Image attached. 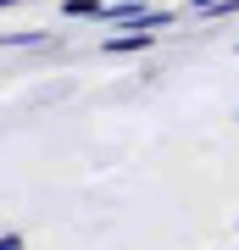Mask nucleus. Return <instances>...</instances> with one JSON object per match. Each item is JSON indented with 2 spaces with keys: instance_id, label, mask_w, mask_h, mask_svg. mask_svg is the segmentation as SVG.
Returning <instances> with one entry per match:
<instances>
[{
  "instance_id": "3",
  "label": "nucleus",
  "mask_w": 239,
  "mask_h": 250,
  "mask_svg": "<svg viewBox=\"0 0 239 250\" xmlns=\"http://www.w3.org/2000/svg\"><path fill=\"white\" fill-rule=\"evenodd\" d=\"M67 17H106L100 0H67Z\"/></svg>"
},
{
  "instance_id": "6",
  "label": "nucleus",
  "mask_w": 239,
  "mask_h": 250,
  "mask_svg": "<svg viewBox=\"0 0 239 250\" xmlns=\"http://www.w3.org/2000/svg\"><path fill=\"white\" fill-rule=\"evenodd\" d=\"M234 50H239V45H234Z\"/></svg>"
},
{
  "instance_id": "4",
  "label": "nucleus",
  "mask_w": 239,
  "mask_h": 250,
  "mask_svg": "<svg viewBox=\"0 0 239 250\" xmlns=\"http://www.w3.org/2000/svg\"><path fill=\"white\" fill-rule=\"evenodd\" d=\"M17 50V45H44V34H0V50Z\"/></svg>"
},
{
  "instance_id": "2",
  "label": "nucleus",
  "mask_w": 239,
  "mask_h": 250,
  "mask_svg": "<svg viewBox=\"0 0 239 250\" xmlns=\"http://www.w3.org/2000/svg\"><path fill=\"white\" fill-rule=\"evenodd\" d=\"M100 50H106V56H133V50H151V34H145V28H123V34H111Z\"/></svg>"
},
{
  "instance_id": "5",
  "label": "nucleus",
  "mask_w": 239,
  "mask_h": 250,
  "mask_svg": "<svg viewBox=\"0 0 239 250\" xmlns=\"http://www.w3.org/2000/svg\"><path fill=\"white\" fill-rule=\"evenodd\" d=\"M0 250H22V233H0Z\"/></svg>"
},
{
  "instance_id": "1",
  "label": "nucleus",
  "mask_w": 239,
  "mask_h": 250,
  "mask_svg": "<svg viewBox=\"0 0 239 250\" xmlns=\"http://www.w3.org/2000/svg\"><path fill=\"white\" fill-rule=\"evenodd\" d=\"M106 17L123 22V28H145V34H156V28L173 22V11H156V6H145V0H117V6H106Z\"/></svg>"
}]
</instances>
